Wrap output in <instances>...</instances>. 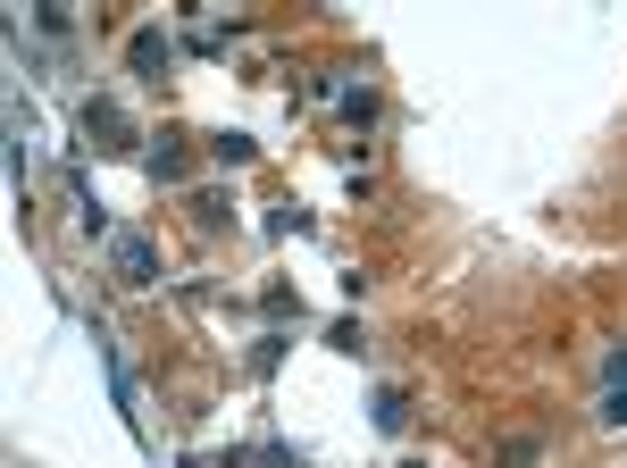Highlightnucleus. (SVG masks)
I'll return each instance as SVG.
<instances>
[{
  "label": "nucleus",
  "mask_w": 627,
  "mask_h": 468,
  "mask_svg": "<svg viewBox=\"0 0 627 468\" xmlns=\"http://www.w3.org/2000/svg\"><path fill=\"white\" fill-rule=\"evenodd\" d=\"M134 67H143V75L168 67V34H134Z\"/></svg>",
  "instance_id": "obj_4"
},
{
  "label": "nucleus",
  "mask_w": 627,
  "mask_h": 468,
  "mask_svg": "<svg viewBox=\"0 0 627 468\" xmlns=\"http://www.w3.org/2000/svg\"><path fill=\"white\" fill-rule=\"evenodd\" d=\"M603 427H627V385H610V394H603Z\"/></svg>",
  "instance_id": "obj_6"
},
{
  "label": "nucleus",
  "mask_w": 627,
  "mask_h": 468,
  "mask_svg": "<svg viewBox=\"0 0 627 468\" xmlns=\"http://www.w3.org/2000/svg\"><path fill=\"white\" fill-rule=\"evenodd\" d=\"M209 150H218L227 168H243V159H251V134H218V143H209Z\"/></svg>",
  "instance_id": "obj_5"
},
{
  "label": "nucleus",
  "mask_w": 627,
  "mask_h": 468,
  "mask_svg": "<svg viewBox=\"0 0 627 468\" xmlns=\"http://www.w3.org/2000/svg\"><path fill=\"white\" fill-rule=\"evenodd\" d=\"M377 427H385V435L410 427V394H401V385H385V394H377Z\"/></svg>",
  "instance_id": "obj_3"
},
{
  "label": "nucleus",
  "mask_w": 627,
  "mask_h": 468,
  "mask_svg": "<svg viewBox=\"0 0 627 468\" xmlns=\"http://www.w3.org/2000/svg\"><path fill=\"white\" fill-rule=\"evenodd\" d=\"M603 368H610V385H627V352H610V360H603Z\"/></svg>",
  "instance_id": "obj_7"
},
{
  "label": "nucleus",
  "mask_w": 627,
  "mask_h": 468,
  "mask_svg": "<svg viewBox=\"0 0 627 468\" xmlns=\"http://www.w3.org/2000/svg\"><path fill=\"white\" fill-rule=\"evenodd\" d=\"M401 468H427V460H401Z\"/></svg>",
  "instance_id": "obj_8"
},
{
  "label": "nucleus",
  "mask_w": 627,
  "mask_h": 468,
  "mask_svg": "<svg viewBox=\"0 0 627 468\" xmlns=\"http://www.w3.org/2000/svg\"><path fill=\"white\" fill-rule=\"evenodd\" d=\"M185 168H192V159H185V143H176V134H159V150H151V176H159V185H185Z\"/></svg>",
  "instance_id": "obj_2"
},
{
  "label": "nucleus",
  "mask_w": 627,
  "mask_h": 468,
  "mask_svg": "<svg viewBox=\"0 0 627 468\" xmlns=\"http://www.w3.org/2000/svg\"><path fill=\"white\" fill-rule=\"evenodd\" d=\"M109 268H117V284H159V251L143 235H109Z\"/></svg>",
  "instance_id": "obj_1"
}]
</instances>
